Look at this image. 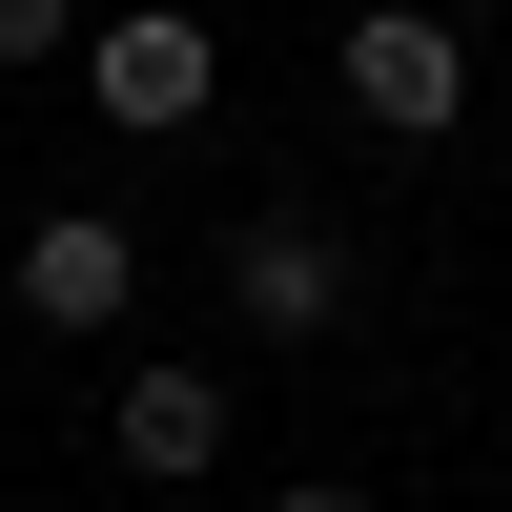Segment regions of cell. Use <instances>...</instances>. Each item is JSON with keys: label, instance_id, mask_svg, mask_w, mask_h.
I'll return each mask as SVG.
<instances>
[{"label": "cell", "instance_id": "6da1fadb", "mask_svg": "<svg viewBox=\"0 0 512 512\" xmlns=\"http://www.w3.org/2000/svg\"><path fill=\"white\" fill-rule=\"evenodd\" d=\"M349 123L369 144H451V123H472V41H451L431 0H369L349 21Z\"/></svg>", "mask_w": 512, "mask_h": 512}, {"label": "cell", "instance_id": "7a4b0ae2", "mask_svg": "<svg viewBox=\"0 0 512 512\" xmlns=\"http://www.w3.org/2000/svg\"><path fill=\"white\" fill-rule=\"evenodd\" d=\"M82 103L103 123H205L226 103V41H205L185 0H123V21H82Z\"/></svg>", "mask_w": 512, "mask_h": 512}, {"label": "cell", "instance_id": "3957f363", "mask_svg": "<svg viewBox=\"0 0 512 512\" xmlns=\"http://www.w3.org/2000/svg\"><path fill=\"white\" fill-rule=\"evenodd\" d=\"M103 451L144 492H185V472H226V369H185V349H144L123 369V410H103Z\"/></svg>", "mask_w": 512, "mask_h": 512}, {"label": "cell", "instance_id": "277c9868", "mask_svg": "<svg viewBox=\"0 0 512 512\" xmlns=\"http://www.w3.org/2000/svg\"><path fill=\"white\" fill-rule=\"evenodd\" d=\"M123 308H144V246L103 205H41L21 226V328H123Z\"/></svg>", "mask_w": 512, "mask_h": 512}, {"label": "cell", "instance_id": "5b68a950", "mask_svg": "<svg viewBox=\"0 0 512 512\" xmlns=\"http://www.w3.org/2000/svg\"><path fill=\"white\" fill-rule=\"evenodd\" d=\"M226 308L267 328V349H308V328H349V246L328 226H246L226 246Z\"/></svg>", "mask_w": 512, "mask_h": 512}, {"label": "cell", "instance_id": "8992f818", "mask_svg": "<svg viewBox=\"0 0 512 512\" xmlns=\"http://www.w3.org/2000/svg\"><path fill=\"white\" fill-rule=\"evenodd\" d=\"M21 62H82V0H0V82Z\"/></svg>", "mask_w": 512, "mask_h": 512}, {"label": "cell", "instance_id": "52a82bcc", "mask_svg": "<svg viewBox=\"0 0 512 512\" xmlns=\"http://www.w3.org/2000/svg\"><path fill=\"white\" fill-rule=\"evenodd\" d=\"M267 512H369V492H349V472H287V492H267Z\"/></svg>", "mask_w": 512, "mask_h": 512}, {"label": "cell", "instance_id": "ba28073f", "mask_svg": "<svg viewBox=\"0 0 512 512\" xmlns=\"http://www.w3.org/2000/svg\"><path fill=\"white\" fill-rule=\"evenodd\" d=\"M492 472H512V431H492Z\"/></svg>", "mask_w": 512, "mask_h": 512}]
</instances>
